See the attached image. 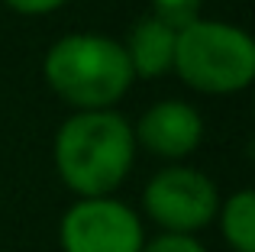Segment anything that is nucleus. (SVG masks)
Wrapping results in <instances>:
<instances>
[{"label":"nucleus","mask_w":255,"mask_h":252,"mask_svg":"<svg viewBox=\"0 0 255 252\" xmlns=\"http://www.w3.org/2000/svg\"><path fill=\"white\" fill-rule=\"evenodd\" d=\"M52 162L75 197H113L136 162L132 123L117 110H75L55 132Z\"/></svg>","instance_id":"1"},{"label":"nucleus","mask_w":255,"mask_h":252,"mask_svg":"<svg viewBox=\"0 0 255 252\" xmlns=\"http://www.w3.org/2000/svg\"><path fill=\"white\" fill-rule=\"evenodd\" d=\"M42 78L75 110H113L136 81L123 42L100 32L55 39L42 58Z\"/></svg>","instance_id":"2"},{"label":"nucleus","mask_w":255,"mask_h":252,"mask_svg":"<svg viewBox=\"0 0 255 252\" xmlns=\"http://www.w3.org/2000/svg\"><path fill=\"white\" fill-rule=\"evenodd\" d=\"M171 71L197 94H239L255 78V42L243 26L200 16L174 36Z\"/></svg>","instance_id":"3"},{"label":"nucleus","mask_w":255,"mask_h":252,"mask_svg":"<svg viewBox=\"0 0 255 252\" xmlns=\"http://www.w3.org/2000/svg\"><path fill=\"white\" fill-rule=\"evenodd\" d=\"M220 191L210 175L191 165H165L142 188V214L158 227V233L197 236L217 220Z\"/></svg>","instance_id":"4"},{"label":"nucleus","mask_w":255,"mask_h":252,"mask_svg":"<svg viewBox=\"0 0 255 252\" xmlns=\"http://www.w3.org/2000/svg\"><path fill=\"white\" fill-rule=\"evenodd\" d=\"M142 217L120 197H78L58 220L62 252H142Z\"/></svg>","instance_id":"5"},{"label":"nucleus","mask_w":255,"mask_h":252,"mask_svg":"<svg viewBox=\"0 0 255 252\" xmlns=\"http://www.w3.org/2000/svg\"><path fill=\"white\" fill-rule=\"evenodd\" d=\"M132 136H136V149H145L155 158L178 165L181 158L194 155L197 145L204 142V117L194 104L168 97V101L152 104L139 117Z\"/></svg>","instance_id":"6"},{"label":"nucleus","mask_w":255,"mask_h":252,"mask_svg":"<svg viewBox=\"0 0 255 252\" xmlns=\"http://www.w3.org/2000/svg\"><path fill=\"white\" fill-rule=\"evenodd\" d=\"M174 36L178 32L171 26H165L155 16H142L129 29L123 49L129 58L132 78H162L171 71L174 62Z\"/></svg>","instance_id":"7"},{"label":"nucleus","mask_w":255,"mask_h":252,"mask_svg":"<svg viewBox=\"0 0 255 252\" xmlns=\"http://www.w3.org/2000/svg\"><path fill=\"white\" fill-rule=\"evenodd\" d=\"M213 223L233 252H255V194L249 188H239L226 201H220Z\"/></svg>","instance_id":"8"},{"label":"nucleus","mask_w":255,"mask_h":252,"mask_svg":"<svg viewBox=\"0 0 255 252\" xmlns=\"http://www.w3.org/2000/svg\"><path fill=\"white\" fill-rule=\"evenodd\" d=\"M200 6H204V0H152L149 16L162 19L165 26H171L178 32L184 26H191L194 19H200Z\"/></svg>","instance_id":"9"},{"label":"nucleus","mask_w":255,"mask_h":252,"mask_svg":"<svg viewBox=\"0 0 255 252\" xmlns=\"http://www.w3.org/2000/svg\"><path fill=\"white\" fill-rule=\"evenodd\" d=\"M142 252H207L197 236H181V233H155L152 240L142 243Z\"/></svg>","instance_id":"10"},{"label":"nucleus","mask_w":255,"mask_h":252,"mask_svg":"<svg viewBox=\"0 0 255 252\" xmlns=\"http://www.w3.org/2000/svg\"><path fill=\"white\" fill-rule=\"evenodd\" d=\"M3 3L19 16H49V13L62 10L68 0H3Z\"/></svg>","instance_id":"11"}]
</instances>
